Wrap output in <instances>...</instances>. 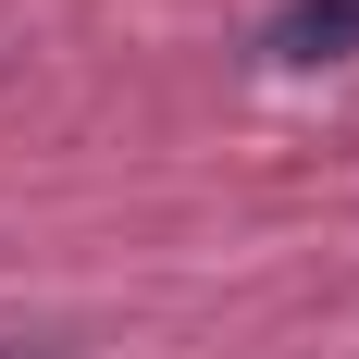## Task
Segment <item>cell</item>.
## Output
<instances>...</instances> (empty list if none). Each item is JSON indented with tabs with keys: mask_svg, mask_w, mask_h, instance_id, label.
<instances>
[{
	"mask_svg": "<svg viewBox=\"0 0 359 359\" xmlns=\"http://www.w3.org/2000/svg\"><path fill=\"white\" fill-rule=\"evenodd\" d=\"M260 50H273V62H297V74H310V62H347V50H359V0H285Z\"/></svg>",
	"mask_w": 359,
	"mask_h": 359,
	"instance_id": "cell-1",
	"label": "cell"
},
{
	"mask_svg": "<svg viewBox=\"0 0 359 359\" xmlns=\"http://www.w3.org/2000/svg\"><path fill=\"white\" fill-rule=\"evenodd\" d=\"M0 359H25V347H0Z\"/></svg>",
	"mask_w": 359,
	"mask_h": 359,
	"instance_id": "cell-2",
	"label": "cell"
}]
</instances>
